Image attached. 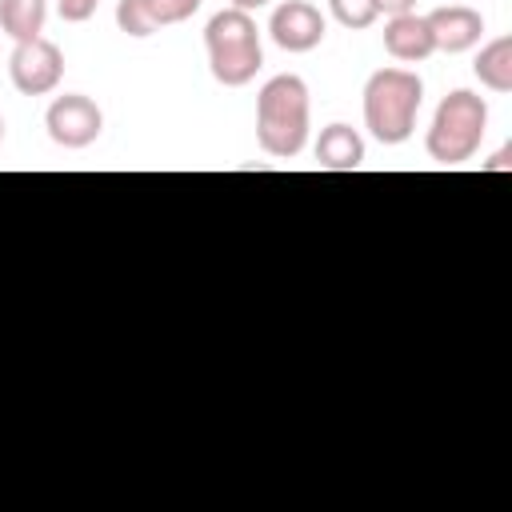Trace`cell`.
<instances>
[{"instance_id": "3", "label": "cell", "mask_w": 512, "mask_h": 512, "mask_svg": "<svg viewBox=\"0 0 512 512\" xmlns=\"http://www.w3.org/2000/svg\"><path fill=\"white\" fill-rule=\"evenodd\" d=\"M488 132V104L484 96L468 92V88H456L440 100L436 116H432V128L424 136V148L436 164H464L476 156L480 140Z\"/></svg>"}, {"instance_id": "14", "label": "cell", "mask_w": 512, "mask_h": 512, "mask_svg": "<svg viewBox=\"0 0 512 512\" xmlns=\"http://www.w3.org/2000/svg\"><path fill=\"white\" fill-rule=\"evenodd\" d=\"M328 8L344 28H368L380 16L372 0H328Z\"/></svg>"}, {"instance_id": "12", "label": "cell", "mask_w": 512, "mask_h": 512, "mask_svg": "<svg viewBox=\"0 0 512 512\" xmlns=\"http://www.w3.org/2000/svg\"><path fill=\"white\" fill-rule=\"evenodd\" d=\"M44 16H48V0H0V28L16 44L36 40L44 32Z\"/></svg>"}, {"instance_id": "15", "label": "cell", "mask_w": 512, "mask_h": 512, "mask_svg": "<svg viewBox=\"0 0 512 512\" xmlns=\"http://www.w3.org/2000/svg\"><path fill=\"white\" fill-rule=\"evenodd\" d=\"M116 24L128 36H152L156 32V24L148 20V12H144L140 0H116Z\"/></svg>"}, {"instance_id": "18", "label": "cell", "mask_w": 512, "mask_h": 512, "mask_svg": "<svg viewBox=\"0 0 512 512\" xmlns=\"http://www.w3.org/2000/svg\"><path fill=\"white\" fill-rule=\"evenodd\" d=\"M508 164H512V148H500V152L492 156V164H488V168H508Z\"/></svg>"}, {"instance_id": "7", "label": "cell", "mask_w": 512, "mask_h": 512, "mask_svg": "<svg viewBox=\"0 0 512 512\" xmlns=\"http://www.w3.org/2000/svg\"><path fill=\"white\" fill-rule=\"evenodd\" d=\"M424 20H428V32H432L436 52H464L484 32V16L476 8H468V4H444V8L428 12Z\"/></svg>"}, {"instance_id": "9", "label": "cell", "mask_w": 512, "mask_h": 512, "mask_svg": "<svg viewBox=\"0 0 512 512\" xmlns=\"http://www.w3.org/2000/svg\"><path fill=\"white\" fill-rule=\"evenodd\" d=\"M264 64V52H260V36L252 40H232V44H212L208 48V68L220 84L228 88H240L248 84Z\"/></svg>"}, {"instance_id": "2", "label": "cell", "mask_w": 512, "mask_h": 512, "mask_svg": "<svg viewBox=\"0 0 512 512\" xmlns=\"http://www.w3.org/2000/svg\"><path fill=\"white\" fill-rule=\"evenodd\" d=\"M424 80L408 68H380L364 84V124L380 144H404L416 128Z\"/></svg>"}, {"instance_id": "11", "label": "cell", "mask_w": 512, "mask_h": 512, "mask_svg": "<svg viewBox=\"0 0 512 512\" xmlns=\"http://www.w3.org/2000/svg\"><path fill=\"white\" fill-rule=\"evenodd\" d=\"M476 76L492 92H512V36H496L476 56Z\"/></svg>"}, {"instance_id": "17", "label": "cell", "mask_w": 512, "mask_h": 512, "mask_svg": "<svg viewBox=\"0 0 512 512\" xmlns=\"http://www.w3.org/2000/svg\"><path fill=\"white\" fill-rule=\"evenodd\" d=\"M376 4V12H384V16H400V12H412L416 8V0H372Z\"/></svg>"}, {"instance_id": "16", "label": "cell", "mask_w": 512, "mask_h": 512, "mask_svg": "<svg viewBox=\"0 0 512 512\" xmlns=\"http://www.w3.org/2000/svg\"><path fill=\"white\" fill-rule=\"evenodd\" d=\"M100 0H56V12L68 20V24H84L92 12H96Z\"/></svg>"}, {"instance_id": "13", "label": "cell", "mask_w": 512, "mask_h": 512, "mask_svg": "<svg viewBox=\"0 0 512 512\" xmlns=\"http://www.w3.org/2000/svg\"><path fill=\"white\" fill-rule=\"evenodd\" d=\"M140 4H144L148 20H152L156 28H164V24H180V20H188V16L200 8V0H140Z\"/></svg>"}, {"instance_id": "10", "label": "cell", "mask_w": 512, "mask_h": 512, "mask_svg": "<svg viewBox=\"0 0 512 512\" xmlns=\"http://www.w3.org/2000/svg\"><path fill=\"white\" fill-rule=\"evenodd\" d=\"M316 164L324 172H356L364 164V140L348 124H328L316 140Z\"/></svg>"}, {"instance_id": "6", "label": "cell", "mask_w": 512, "mask_h": 512, "mask_svg": "<svg viewBox=\"0 0 512 512\" xmlns=\"http://www.w3.org/2000/svg\"><path fill=\"white\" fill-rule=\"evenodd\" d=\"M268 32L272 40L284 48V52H312L320 40H324V16L316 4L308 0H284L272 20H268Z\"/></svg>"}, {"instance_id": "20", "label": "cell", "mask_w": 512, "mask_h": 512, "mask_svg": "<svg viewBox=\"0 0 512 512\" xmlns=\"http://www.w3.org/2000/svg\"><path fill=\"white\" fill-rule=\"evenodd\" d=\"M0 140H4V120H0Z\"/></svg>"}, {"instance_id": "1", "label": "cell", "mask_w": 512, "mask_h": 512, "mask_svg": "<svg viewBox=\"0 0 512 512\" xmlns=\"http://www.w3.org/2000/svg\"><path fill=\"white\" fill-rule=\"evenodd\" d=\"M256 140L268 156L292 160L308 140V84L292 72L272 76L256 96Z\"/></svg>"}, {"instance_id": "19", "label": "cell", "mask_w": 512, "mask_h": 512, "mask_svg": "<svg viewBox=\"0 0 512 512\" xmlns=\"http://www.w3.org/2000/svg\"><path fill=\"white\" fill-rule=\"evenodd\" d=\"M268 0H232V8H240V12H256V8H264Z\"/></svg>"}, {"instance_id": "8", "label": "cell", "mask_w": 512, "mask_h": 512, "mask_svg": "<svg viewBox=\"0 0 512 512\" xmlns=\"http://www.w3.org/2000/svg\"><path fill=\"white\" fill-rule=\"evenodd\" d=\"M384 48L400 64H420V60H428L436 52L432 32H428V20L416 16V12L388 16V24H384Z\"/></svg>"}, {"instance_id": "4", "label": "cell", "mask_w": 512, "mask_h": 512, "mask_svg": "<svg viewBox=\"0 0 512 512\" xmlns=\"http://www.w3.org/2000/svg\"><path fill=\"white\" fill-rule=\"evenodd\" d=\"M8 72H12L16 92H24V96H48L60 84V76H64V52L52 40H44V36L20 40L12 48V56H8Z\"/></svg>"}, {"instance_id": "5", "label": "cell", "mask_w": 512, "mask_h": 512, "mask_svg": "<svg viewBox=\"0 0 512 512\" xmlns=\"http://www.w3.org/2000/svg\"><path fill=\"white\" fill-rule=\"evenodd\" d=\"M44 124H48V136L60 148H88L104 128V112L84 92H64L48 104Z\"/></svg>"}]
</instances>
